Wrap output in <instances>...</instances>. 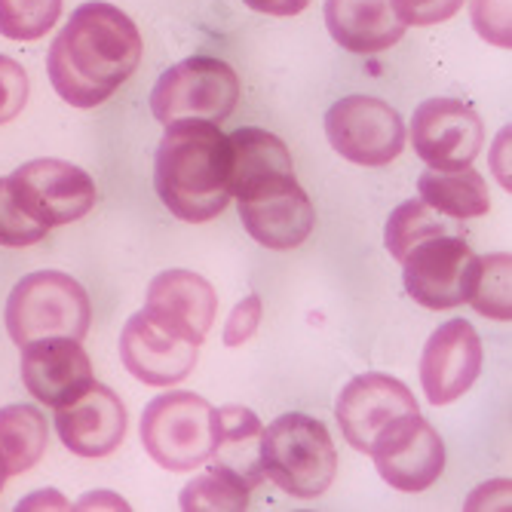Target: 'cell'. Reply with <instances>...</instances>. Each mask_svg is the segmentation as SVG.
<instances>
[{
    "instance_id": "18",
    "label": "cell",
    "mask_w": 512,
    "mask_h": 512,
    "mask_svg": "<svg viewBox=\"0 0 512 512\" xmlns=\"http://www.w3.org/2000/svg\"><path fill=\"white\" fill-rule=\"evenodd\" d=\"M22 384L50 408H62L92 384V362L74 338H40L22 347Z\"/></svg>"
},
{
    "instance_id": "15",
    "label": "cell",
    "mask_w": 512,
    "mask_h": 512,
    "mask_svg": "<svg viewBox=\"0 0 512 512\" xmlns=\"http://www.w3.org/2000/svg\"><path fill=\"white\" fill-rule=\"evenodd\" d=\"M482 371V338L467 319H451L433 332L421 359V384L433 405L457 402Z\"/></svg>"
},
{
    "instance_id": "28",
    "label": "cell",
    "mask_w": 512,
    "mask_h": 512,
    "mask_svg": "<svg viewBox=\"0 0 512 512\" xmlns=\"http://www.w3.org/2000/svg\"><path fill=\"white\" fill-rule=\"evenodd\" d=\"M46 234H50V227L34 221L22 209V203L16 200V194L10 188V178H0V246L25 249V246L40 243Z\"/></svg>"
},
{
    "instance_id": "10",
    "label": "cell",
    "mask_w": 512,
    "mask_h": 512,
    "mask_svg": "<svg viewBox=\"0 0 512 512\" xmlns=\"http://www.w3.org/2000/svg\"><path fill=\"white\" fill-rule=\"evenodd\" d=\"M10 188L22 209L50 230L83 218L96 206V181H92V175L56 157H40L19 166L10 175Z\"/></svg>"
},
{
    "instance_id": "20",
    "label": "cell",
    "mask_w": 512,
    "mask_h": 512,
    "mask_svg": "<svg viewBox=\"0 0 512 512\" xmlns=\"http://www.w3.org/2000/svg\"><path fill=\"white\" fill-rule=\"evenodd\" d=\"M261 442H264V430L252 408L246 405L215 408V436H212L209 460L215 467L240 476L249 488H258L264 482Z\"/></svg>"
},
{
    "instance_id": "33",
    "label": "cell",
    "mask_w": 512,
    "mask_h": 512,
    "mask_svg": "<svg viewBox=\"0 0 512 512\" xmlns=\"http://www.w3.org/2000/svg\"><path fill=\"white\" fill-rule=\"evenodd\" d=\"M255 13L267 16H298L310 7V0H246Z\"/></svg>"
},
{
    "instance_id": "12",
    "label": "cell",
    "mask_w": 512,
    "mask_h": 512,
    "mask_svg": "<svg viewBox=\"0 0 512 512\" xmlns=\"http://www.w3.org/2000/svg\"><path fill=\"white\" fill-rule=\"evenodd\" d=\"M482 117L457 99H430L411 117V145L430 169H470L482 154Z\"/></svg>"
},
{
    "instance_id": "4",
    "label": "cell",
    "mask_w": 512,
    "mask_h": 512,
    "mask_svg": "<svg viewBox=\"0 0 512 512\" xmlns=\"http://www.w3.org/2000/svg\"><path fill=\"white\" fill-rule=\"evenodd\" d=\"M7 332L16 347L40 338L83 341L92 322L86 289L62 270H37L19 279L7 301Z\"/></svg>"
},
{
    "instance_id": "3",
    "label": "cell",
    "mask_w": 512,
    "mask_h": 512,
    "mask_svg": "<svg viewBox=\"0 0 512 512\" xmlns=\"http://www.w3.org/2000/svg\"><path fill=\"white\" fill-rule=\"evenodd\" d=\"M261 467L279 491L298 500H316L332 488L338 473V454L332 433L322 421L289 411L264 430Z\"/></svg>"
},
{
    "instance_id": "25",
    "label": "cell",
    "mask_w": 512,
    "mask_h": 512,
    "mask_svg": "<svg viewBox=\"0 0 512 512\" xmlns=\"http://www.w3.org/2000/svg\"><path fill=\"white\" fill-rule=\"evenodd\" d=\"M509 270H512V258L509 252H494L485 258H476V270H473V283H470V304L488 316V319H500L509 322L512 319V304H509Z\"/></svg>"
},
{
    "instance_id": "21",
    "label": "cell",
    "mask_w": 512,
    "mask_h": 512,
    "mask_svg": "<svg viewBox=\"0 0 512 512\" xmlns=\"http://www.w3.org/2000/svg\"><path fill=\"white\" fill-rule=\"evenodd\" d=\"M227 154H230V175L227 188L230 197H237L252 181L273 175V172H292V154L286 142L273 132L264 129H237L227 138Z\"/></svg>"
},
{
    "instance_id": "2",
    "label": "cell",
    "mask_w": 512,
    "mask_h": 512,
    "mask_svg": "<svg viewBox=\"0 0 512 512\" xmlns=\"http://www.w3.org/2000/svg\"><path fill=\"white\" fill-rule=\"evenodd\" d=\"M227 135L209 120H172L160 138L154 184L163 206L188 224L221 215L230 203Z\"/></svg>"
},
{
    "instance_id": "19",
    "label": "cell",
    "mask_w": 512,
    "mask_h": 512,
    "mask_svg": "<svg viewBox=\"0 0 512 512\" xmlns=\"http://www.w3.org/2000/svg\"><path fill=\"white\" fill-rule=\"evenodd\" d=\"M325 25L347 53L375 56L405 34L396 0H325Z\"/></svg>"
},
{
    "instance_id": "16",
    "label": "cell",
    "mask_w": 512,
    "mask_h": 512,
    "mask_svg": "<svg viewBox=\"0 0 512 512\" xmlns=\"http://www.w3.org/2000/svg\"><path fill=\"white\" fill-rule=\"evenodd\" d=\"M200 344L184 341L148 319L145 313L129 316L120 335V359L132 378L148 387H172L194 371Z\"/></svg>"
},
{
    "instance_id": "26",
    "label": "cell",
    "mask_w": 512,
    "mask_h": 512,
    "mask_svg": "<svg viewBox=\"0 0 512 512\" xmlns=\"http://www.w3.org/2000/svg\"><path fill=\"white\" fill-rule=\"evenodd\" d=\"M252 500V488L221 467L197 476L194 482H188V488L181 491V509L191 512H209V509H246Z\"/></svg>"
},
{
    "instance_id": "11",
    "label": "cell",
    "mask_w": 512,
    "mask_h": 512,
    "mask_svg": "<svg viewBox=\"0 0 512 512\" xmlns=\"http://www.w3.org/2000/svg\"><path fill=\"white\" fill-rule=\"evenodd\" d=\"M405 292L427 310H451L467 304L476 270V252L460 237H430L405 258Z\"/></svg>"
},
{
    "instance_id": "7",
    "label": "cell",
    "mask_w": 512,
    "mask_h": 512,
    "mask_svg": "<svg viewBox=\"0 0 512 512\" xmlns=\"http://www.w3.org/2000/svg\"><path fill=\"white\" fill-rule=\"evenodd\" d=\"M237 203L249 237L264 249L289 252L313 234L316 212L295 172H273L252 181L237 194Z\"/></svg>"
},
{
    "instance_id": "13",
    "label": "cell",
    "mask_w": 512,
    "mask_h": 512,
    "mask_svg": "<svg viewBox=\"0 0 512 512\" xmlns=\"http://www.w3.org/2000/svg\"><path fill=\"white\" fill-rule=\"evenodd\" d=\"M411 411H417V399L408 390V384L390 375H378V371L353 378L341 390L335 408L344 439L362 454L371 451V442L390 421Z\"/></svg>"
},
{
    "instance_id": "8",
    "label": "cell",
    "mask_w": 512,
    "mask_h": 512,
    "mask_svg": "<svg viewBox=\"0 0 512 512\" xmlns=\"http://www.w3.org/2000/svg\"><path fill=\"white\" fill-rule=\"evenodd\" d=\"M332 148L359 166H387L405 151V123L393 105L375 96H347L325 114Z\"/></svg>"
},
{
    "instance_id": "6",
    "label": "cell",
    "mask_w": 512,
    "mask_h": 512,
    "mask_svg": "<svg viewBox=\"0 0 512 512\" xmlns=\"http://www.w3.org/2000/svg\"><path fill=\"white\" fill-rule=\"evenodd\" d=\"M240 102V77L221 59L194 56L172 65L151 92V111L160 123L209 120L221 123Z\"/></svg>"
},
{
    "instance_id": "23",
    "label": "cell",
    "mask_w": 512,
    "mask_h": 512,
    "mask_svg": "<svg viewBox=\"0 0 512 512\" xmlns=\"http://www.w3.org/2000/svg\"><path fill=\"white\" fill-rule=\"evenodd\" d=\"M46 417L34 405L0 408V457L10 476H22L46 451Z\"/></svg>"
},
{
    "instance_id": "22",
    "label": "cell",
    "mask_w": 512,
    "mask_h": 512,
    "mask_svg": "<svg viewBox=\"0 0 512 512\" xmlns=\"http://www.w3.org/2000/svg\"><path fill=\"white\" fill-rule=\"evenodd\" d=\"M417 191H421V200L430 209L448 218H460V221L479 218L491 209L488 184L473 169H454V172L430 169L417 178Z\"/></svg>"
},
{
    "instance_id": "31",
    "label": "cell",
    "mask_w": 512,
    "mask_h": 512,
    "mask_svg": "<svg viewBox=\"0 0 512 512\" xmlns=\"http://www.w3.org/2000/svg\"><path fill=\"white\" fill-rule=\"evenodd\" d=\"M261 316H264V304L258 295H246L234 313H230L227 325H224V344L227 347H243L249 338H255L258 325H261Z\"/></svg>"
},
{
    "instance_id": "34",
    "label": "cell",
    "mask_w": 512,
    "mask_h": 512,
    "mask_svg": "<svg viewBox=\"0 0 512 512\" xmlns=\"http://www.w3.org/2000/svg\"><path fill=\"white\" fill-rule=\"evenodd\" d=\"M7 463H4V457H0V491H4V482H7Z\"/></svg>"
},
{
    "instance_id": "14",
    "label": "cell",
    "mask_w": 512,
    "mask_h": 512,
    "mask_svg": "<svg viewBox=\"0 0 512 512\" xmlns=\"http://www.w3.org/2000/svg\"><path fill=\"white\" fill-rule=\"evenodd\" d=\"M142 313L154 319L160 329L191 344H203L218 313V295L200 273L166 270L151 279Z\"/></svg>"
},
{
    "instance_id": "27",
    "label": "cell",
    "mask_w": 512,
    "mask_h": 512,
    "mask_svg": "<svg viewBox=\"0 0 512 512\" xmlns=\"http://www.w3.org/2000/svg\"><path fill=\"white\" fill-rule=\"evenodd\" d=\"M62 16V0H0V34L10 40H40Z\"/></svg>"
},
{
    "instance_id": "5",
    "label": "cell",
    "mask_w": 512,
    "mask_h": 512,
    "mask_svg": "<svg viewBox=\"0 0 512 512\" xmlns=\"http://www.w3.org/2000/svg\"><path fill=\"white\" fill-rule=\"evenodd\" d=\"M215 408L188 390L157 396L142 414V445L169 473L200 470L212 454Z\"/></svg>"
},
{
    "instance_id": "17",
    "label": "cell",
    "mask_w": 512,
    "mask_h": 512,
    "mask_svg": "<svg viewBox=\"0 0 512 512\" xmlns=\"http://www.w3.org/2000/svg\"><path fill=\"white\" fill-rule=\"evenodd\" d=\"M126 405L123 399L92 381L77 399L56 408V433L68 451L80 457H108L126 436Z\"/></svg>"
},
{
    "instance_id": "30",
    "label": "cell",
    "mask_w": 512,
    "mask_h": 512,
    "mask_svg": "<svg viewBox=\"0 0 512 512\" xmlns=\"http://www.w3.org/2000/svg\"><path fill=\"white\" fill-rule=\"evenodd\" d=\"M473 25L488 43L503 46V50H509V46H512L509 0H473Z\"/></svg>"
},
{
    "instance_id": "9",
    "label": "cell",
    "mask_w": 512,
    "mask_h": 512,
    "mask_svg": "<svg viewBox=\"0 0 512 512\" xmlns=\"http://www.w3.org/2000/svg\"><path fill=\"white\" fill-rule=\"evenodd\" d=\"M371 457L387 485L405 494H421L445 470L442 436L424 421L421 411L402 414L390 421L371 442Z\"/></svg>"
},
{
    "instance_id": "29",
    "label": "cell",
    "mask_w": 512,
    "mask_h": 512,
    "mask_svg": "<svg viewBox=\"0 0 512 512\" xmlns=\"http://www.w3.org/2000/svg\"><path fill=\"white\" fill-rule=\"evenodd\" d=\"M28 102V74L25 68L10 59L0 56V126L16 120Z\"/></svg>"
},
{
    "instance_id": "24",
    "label": "cell",
    "mask_w": 512,
    "mask_h": 512,
    "mask_svg": "<svg viewBox=\"0 0 512 512\" xmlns=\"http://www.w3.org/2000/svg\"><path fill=\"white\" fill-rule=\"evenodd\" d=\"M442 234H448V221L436 209H430L424 200H408L390 212L384 243H387L390 255L396 261H402L417 243H424L430 237H442Z\"/></svg>"
},
{
    "instance_id": "32",
    "label": "cell",
    "mask_w": 512,
    "mask_h": 512,
    "mask_svg": "<svg viewBox=\"0 0 512 512\" xmlns=\"http://www.w3.org/2000/svg\"><path fill=\"white\" fill-rule=\"evenodd\" d=\"M405 25H439L457 16L467 0H396Z\"/></svg>"
},
{
    "instance_id": "1",
    "label": "cell",
    "mask_w": 512,
    "mask_h": 512,
    "mask_svg": "<svg viewBox=\"0 0 512 512\" xmlns=\"http://www.w3.org/2000/svg\"><path fill=\"white\" fill-rule=\"evenodd\" d=\"M142 62V34L135 22L105 0L71 13L56 34L46 71L53 89L74 108H99L135 74Z\"/></svg>"
}]
</instances>
